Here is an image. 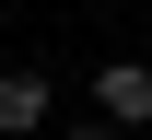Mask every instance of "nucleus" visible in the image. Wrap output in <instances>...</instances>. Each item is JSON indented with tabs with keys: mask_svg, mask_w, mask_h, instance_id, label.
Here are the masks:
<instances>
[{
	"mask_svg": "<svg viewBox=\"0 0 152 140\" xmlns=\"http://www.w3.org/2000/svg\"><path fill=\"white\" fill-rule=\"evenodd\" d=\"M47 128V70H0V140H35Z\"/></svg>",
	"mask_w": 152,
	"mask_h": 140,
	"instance_id": "nucleus-2",
	"label": "nucleus"
},
{
	"mask_svg": "<svg viewBox=\"0 0 152 140\" xmlns=\"http://www.w3.org/2000/svg\"><path fill=\"white\" fill-rule=\"evenodd\" d=\"M58 140H129V128H105V117H82V128H58Z\"/></svg>",
	"mask_w": 152,
	"mask_h": 140,
	"instance_id": "nucleus-3",
	"label": "nucleus"
},
{
	"mask_svg": "<svg viewBox=\"0 0 152 140\" xmlns=\"http://www.w3.org/2000/svg\"><path fill=\"white\" fill-rule=\"evenodd\" d=\"M94 105H105V128H152V70L140 59H105L94 70Z\"/></svg>",
	"mask_w": 152,
	"mask_h": 140,
	"instance_id": "nucleus-1",
	"label": "nucleus"
}]
</instances>
